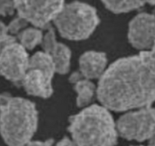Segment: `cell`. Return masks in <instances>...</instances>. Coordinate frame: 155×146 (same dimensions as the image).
<instances>
[{
	"mask_svg": "<svg viewBox=\"0 0 155 146\" xmlns=\"http://www.w3.org/2000/svg\"><path fill=\"white\" fill-rule=\"evenodd\" d=\"M97 97L101 105L116 112L151 106L155 101V76L139 55L120 58L99 79Z\"/></svg>",
	"mask_w": 155,
	"mask_h": 146,
	"instance_id": "cell-1",
	"label": "cell"
},
{
	"mask_svg": "<svg viewBox=\"0 0 155 146\" xmlns=\"http://www.w3.org/2000/svg\"><path fill=\"white\" fill-rule=\"evenodd\" d=\"M110 109L103 105L86 106L69 118L68 131L77 146H115L118 133Z\"/></svg>",
	"mask_w": 155,
	"mask_h": 146,
	"instance_id": "cell-2",
	"label": "cell"
},
{
	"mask_svg": "<svg viewBox=\"0 0 155 146\" xmlns=\"http://www.w3.org/2000/svg\"><path fill=\"white\" fill-rule=\"evenodd\" d=\"M1 133L8 146H25L38 126V111L33 102L8 93L1 95Z\"/></svg>",
	"mask_w": 155,
	"mask_h": 146,
	"instance_id": "cell-3",
	"label": "cell"
},
{
	"mask_svg": "<svg viewBox=\"0 0 155 146\" xmlns=\"http://www.w3.org/2000/svg\"><path fill=\"white\" fill-rule=\"evenodd\" d=\"M97 10L83 2L74 1L64 5L53 21L62 37L70 40L89 38L99 24Z\"/></svg>",
	"mask_w": 155,
	"mask_h": 146,
	"instance_id": "cell-4",
	"label": "cell"
},
{
	"mask_svg": "<svg viewBox=\"0 0 155 146\" xmlns=\"http://www.w3.org/2000/svg\"><path fill=\"white\" fill-rule=\"evenodd\" d=\"M0 44L2 75L15 85L21 86L29 68L30 57L16 36L8 33L7 26L3 22L1 23Z\"/></svg>",
	"mask_w": 155,
	"mask_h": 146,
	"instance_id": "cell-5",
	"label": "cell"
},
{
	"mask_svg": "<svg viewBox=\"0 0 155 146\" xmlns=\"http://www.w3.org/2000/svg\"><path fill=\"white\" fill-rule=\"evenodd\" d=\"M55 72V65L50 55L44 51L37 52L30 56L21 86L29 95L48 98L53 94L52 78Z\"/></svg>",
	"mask_w": 155,
	"mask_h": 146,
	"instance_id": "cell-6",
	"label": "cell"
},
{
	"mask_svg": "<svg viewBox=\"0 0 155 146\" xmlns=\"http://www.w3.org/2000/svg\"><path fill=\"white\" fill-rule=\"evenodd\" d=\"M118 133L127 140H149L155 134V108L149 106L133 109L117 121Z\"/></svg>",
	"mask_w": 155,
	"mask_h": 146,
	"instance_id": "cell-7",
	"label": "cell"
},
{
	"mask_svg": "<svg viewBox=\"0 0 155 146\" xmlns=\"http://www.w3.org/2000/svg\"><path fill=\"white\" fill-rule=\"evenodd\" d=\"M65 5L64 0H17L18 15L36 27H49Z\"/></svg>",
	"mask_w": 155,
	"mask_h": 146,
	"instance_id": "cell-8",
	"label": "cell"
},
{
	"mask_svg": "<svg viewBox=\"0 0 155 146\" xmlns=\"http://www.w3.org/2000/svg\"><path fill=\"white\" fill-rule=\"evenodd\" d=\"M128 40L137 50H150L155 42L154 14L142 12L136 15L129 24Z\"/></svg>",
	"mask_w": 155,
	"mask_h": 146,
	"instance_id": "cell-9",
	"label": "cell"
},
{
	"mask_svg": "<svg viewBox=\"0 0 155 146\" xmlns=\"http://www.w3.org/2000/svg\"><path fill=\"white\" fill-rule=\"evenodd\" d=\"M41 46L43 51L52 58L57 73L64 75L69 71L71 51L68 46L57 40L54 28L51 26L47 28Z\"/></svg>",
	"mask_w": 155,
	"mask_h": 146,
	"instance_id": "cell-10",
	"label": "cell"
},
{
	"mask_svg": "<svg viewBox=\"0 0 155 146\" xmlns=\"http://www.w3.org/2000/svg\"><path fill=\"white\" fill-rule=\"evenodd\" d=\"M107 59L104 53L87 51L82 54L79 59L80 71L88 79L101 78L107 68Z\"/></svg>",
	"mask_w": 155,
	"mask_h": 146,
	"instance_id": "cell-11",
	"label": "cell"
},
{
	"mask_svg": "<svg viewBox=\"0 0 155 146\" xmlns=\"http://www.w3.org/2000/svg\"><path fill=\"white\" fill-rule=\"evenodd\" d=\"M69 81L77 93V105L79 107H86L92 103L95 94L97 95V87L90 79L86 78L80 71L72 73Z\"/></svg>",
	"mask_w": 155,
	"mask_h": 146,
	"instance_id": "cell-12",
	"label": "cell"
},
{
	"mask_svg": "<svg viewBox=\"0 0 155 146\" xmlns=\"http://www.w3.org/2000/svg\"><path fill=\"white\" fill-rule=\"evenodd\" d=\"M110 12L116 14L127 13L142 8L145 5H154L155 0H101Z\"/></svg>",
	"mask_w": 155,
	"mask_h": 146,
	"instance_id": "cell-13",
	"label": "cell"
},
{
	"mask_svg": "<svg viewBox=\"0 0 155 146\" xmlns=\"http://www.w3.org/2000/svg\"><path fill=\"white\" fill-rule=\"evenodd\" d=\"M43 36L41 28L33 26L31 27H26L16 37L26 50H32L36 46L42 43Z\"/></svg>",
	"mask_w": 155,
	"mask_h": 146,
	"instance_id": "cell-14",
	"label": "cell"
},
{
	"mask_svg": "<svg viewBox=\"0 0 155 146\" xmlns=\"http://www.w3.org/2000/svg\"><path fill=\"white\" fill-rule=\"evenodd\" d=\"M28 24H30V23L27 20L18 15L16 18L12 19L8 23V24L6 26H7V30L8 33L13 36L16 35L17 36L23 30L27 27Z\"/></svg>",
	"mask_w": 155,
	"mask_h": 146,
	"instance_id": "cell-15",
	"label": "cell"
},
{
	"mask_svg": "<svg viewBox=\"0 0 155 146\" xmlns=\"http://www.w3.org/2000/svg\"><path fill=\"white\" fill-rule=\"evenodd\" d=\"M139 55L148 69L155 76V42L150 50L141 51Z\"/></svg>",
	"mask_w": 155,
	"mask_h": 146,
	"instance_id": "cell-16",
	"label": "cell"
},
{
	"mask_svg": "<svg viewBox=\"0 0 155 146\" xmlns=\"http://www.w3.org/2000/svg\"><path fill=\"white\" fill-rule=\"evenodd\" d=\"M17 0H0V12L2 16H9L16 12L15 3Z\"/></svg>",
	"mask_w": 155,
	"mask_h": 146,
	"instance_id": "cell-17",
	"label": "cell"
},
{
	"mask_svg": "<svg viewBox=\"0 0 155 146\" xmlns=\"http://www.w3.org/2000/svg\"><path fill=\"white\" fill-rule=\"evenodd\" d=\"M53 139H47L45 141H30L25 146H53Z\"/></svg>",
	"mask_w": 155,
	"mask_h": 146,
	"instance_id": "cell-18",
	"label": "cell"
},
{
	"mask_svg": "<svg viewBox=\"0 0 155 146\" xmlns=\"http://www.w3.org/2000/svg\"><path fill=\"white\" fill-rule=\"evenodd\" d=\"M55 146H77L74 140H71L68 137H64L61 139L56 144Z\"/></svg>",
	"mask_w": 155,
	"mask_h": 146,
	"instance_id": "cell-19",
	"label": "cell"
},
{
	"mask_svg": "<svg viewBox=\"0 0 155 146\" xmlns=\"http://www.w3.org/2000/svg\"><path fill=\"white\" fill-rule=\"evenodd\" d=\"M148 145L155 146V134L148 140Z\"/></svg>",
	"mask_w": 155,
	"mask_h": 146,
	"instance_id": "cell-20",
	"label": "cell"
},
{
	"mask_svg": "<svg viewBox=\"0 0 155 146\" xmlns=\"http://www.w3.org/2000/svg\"><path fill=\"white\" fill-rule=\"evenodd\" d=\"M134 146H145V145H134ZM148 146H150V145H148Z\"/></svg>",
	"mask_w": 155,
	"mask_h": 146,
	"instance_id": "cell-21",
	"label": "cell"
}]
</instances>
